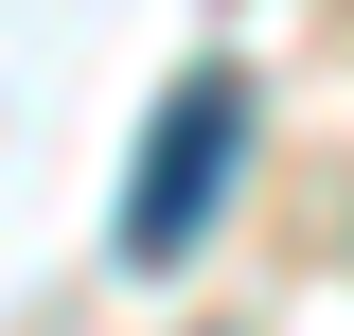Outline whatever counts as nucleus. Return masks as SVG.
I'll list each match as a JSON object with an SVG mask.
<instances>
[{"label":"nucleus","instance_id":"1","mask_svg":"<svg viewBox=\"0 0 354 336\" xmlns=\"http://www.w3.org/2000/svg\"><path fill=\"white\" fill-rule=\"evenodd\" d=\"M248 177V71H177L160 124H142V177H124V230L106 248L160 283V265H195V230H213V195Z\"/></svg>","mask_w":354,"mask_h":336}]
</instances>
